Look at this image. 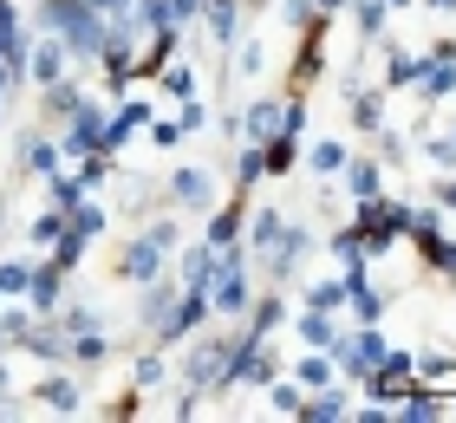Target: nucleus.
Segmentation results:
<instances>
[{"instance_id": "obj_6", "label": "nucleus", "mask_w": 456, "mask_h": 423, "mask_svg": "<svg viewBox=\"0 0 456 423\" xmlns=\"http://www.w3.org/2000/svg\"><path fill=\"white\" fill-rule=\"evenodd\" d=\"M20 300H27L39 320H46V313H59V306H66V267H59V261H33L27 293H20Z\"/></svg>"}, {"instance_id": "obj_22", "label": "nucleus", "mask_w": 456, "mask_h": 423, "mask_svg": "<svg viewBox=\"0 0 456 423\" xmlns=\"http://www.w3.org/2000/svg\"><path fill=\"white\" fill-rule=\"evenodd\" d=\"M137 293H143V300H137V326H143V332H157V326H163V313H170V300H176V287L157 273V281H143Z\"/></svg>"}, {"instance_id": "obj_14", "label": "nucleus", "mask_w": 456, "mask_h": 423, "mask_svg": "<svg viewBox=\"0 0 456 423\" xmlns=\"http://www.w3.org/2000/svg\"><path fill=\"white\" fill-rule=\"evenodd\" d=\"M287 326V293L274 287V293H255V300H248V313H241V332L248 338H274Z\"/></svg>"}, {"instance_id": "obj_36", "label": "nucleus", "mask_w": 456, "mask_h": 423, "mask_svg": "<svg viewBox=\"0 0 456 423\" xmlns=\"http://www.w3.org/2000/svg\"><path fill=\"white\" fill-rule=\"evenodd\" d=\"M27 273H33V254L27 261H0V300H20V293H27Z\"/></svg>"}, {"instance_id": "obj_10", "label": "nucleus", "mask_w": 456, "mask_h": 423, "mask_svg": "<svg viewBox=\"0 0 456 423\" xmlns=\"http://www.w3.org/2000/svg\"><path fill=\"white\" fill-rule=\"evenodd\" d=\"M281 104L287 98H248L241 111H235V143H267L281 131Z\"/></svg>"}, {"instance_id": "obj_9", "label": "nucleus", "mask_w": 456, "mask_h": 423, "mask_svg": "<svg viewBox=\"0 0 456 423\" xmlns=\"http://www.w3.org/2000/svg\"><path fill=\"white\" fill-rule=\"evenodd\" d=\"M33 404L53 411V417H78V411H86V385H78L72 371H53V378H39V385H33Z\"/></svg>"}, {"instance_id": "obj_7", "label": "nucleus", "mask_w": 456, "mask_h": 423, "mask_svg": "<svg viewBox=\"0 0 456 423\" xmlns=\"http://www.w3.org/2000/svg\"><path fill=\"white\" fill-rule=\"evenodd\" d=\"M13 163H20V176H59L66 169V150H59V137H39V131H20V150H13Z\"/></svg>"}, {"instance_id": "obj_1", "label": "nucleus", "mask_w": 456, "mask_h": 423, "mask_svg": "<svg viewBox=\"0 0 456 423\" xmlns=\"http://www.w3.org/2000/svg\"><path fill=\"white\" fill-rule=\"evenodd\" d=\"M105 27H111V20L98 7H86V0H33V33H53L59 46L72 53V66H98Z\"/></svg>"}, {"instance_id": "obj_3", "label": "nucleus", "mask_w": 456, "mask_h": 423, "mask_svg": "<svg viewBox=\"0 0 456 423\" xmlns=\"http://www.w3.org/2000/svg\"><path fill=\"white\" fill-rule=\"evenodd\" d=\"M183 385H196L202 397L228 391V338L222 332H196V346L183 352Z\"/></svg>"}, {"instance_id": "obj_19", "label": "nucleus", "mask_w": 456, "mask_h": 423, "mask_svg": "<svg viewBox=\"0 0 456 423\" xmlns=\"http://www.w3.org/2000/svg\"><path fill=\"white\" fill-rule=\"evenodd\" d=\"M235 20H241V0H202V27H209L216 53H235Z\"/></svg>"}, {"instance_id": "obj_20", "label": "nucleus", "mask_w": 456, "mask_h": 423, "mask_svg": "<svg viewBox=\"0 0 456 423\" xmlns=\"http://www.w3.org/2000/svg\"><path fill=\"white\" fill-rule=\"evenodd\" d=\"M105 358H111V338L98 332V326H86V332L66 338V365H72V371H98Z\"/></svg>"}, {"instance_id": "obj_28", "label": "nucleus", "mask_w": 456, "mask_h": 423, "mask_svg": "<svg viewBox=\"0 0 456 423\" xmlns=\"http://www.w3.org/2000/svg\"><path fill=\"white\" fill-rule=\"evenodd\" d=\"M78 104H86V85H78L72 72L59 78V85H46V118H59V124H66V118L78 111Z\"/></svg>"}, {"instance_id": "obj_40", "label": "nucleus", "mask_w": 456, "mask_h": 423, "mask_svg": "<svg viewBox=\"0 0 456 423\" xmlns=\"http://www.w3.org/2000/svg\"><path fill=\"white\" fill-rule=\"evenodd\" d=\"M430 202H437L444 216H456V176H450V169H444L437 183H430Z\"/></svg>"}, {"instance_id": "obj_8", "label": "nucleus", "mask_w": 456, "mask_h": 423, "mask_svg": "<svg viewBox=\"0 0 456 423\" xmlns=\"http://www.w3.org/2000/svg\"><path fill=\"white\" fill-rule=\"evenodd\" d=\"M66 72H78V66H72V53L59 46L53 33H39V39H33V53H27V85H39V92H46V85H59Z\"/></svg>"}, {"instance_id": "obj_17", "label": "nucleus", "mask_w": 456, "mask_h": 423, "mask_svg": "<svg viewBox=\"0 0 456 423\" xmlns=\"http://www.w3.org/2000/svg\"><path fill=\"white\" fill-rule=\"evenodd\" d=\"M281 222H287V208H255V216H248L241 228V248H248V261H267V254H274V241H281Z\"/></svg>"}, {"instance_id": "obj_39", "label": "nucleus", "mask_w": 456, "mask_h": 423, "mask_svg": "<svg viewBox=\"0 0 456 423\" xmlns=\"http://www.w3.org/2000/svg\"><path fill=\"white\" fill-rule=\"evenodd\" d=\"M176 124H183V137H196L202 124H209V104H202V98H183V104H176Z\"/></svg>"}, {"instance_id": "obj_42", "label": "nucleus", "mask_w": 456, "mask_h": 423, "mask_svg": "<svg viewBox=\"0 0 456 423\" xmlns=\"http://www.w3.org/2000/svg\"><path fill=\"white\" fill-rule=\"evenodd\" d=\"M424 7L437 13V20H456V0H424Z\"/></svg>"}, {"instance_id": "obj_4", "label": "nucleus", "mask_w": 456, "mask_h": 423, "mask_svg": "<svg viewBox=\"0 0 456 423\" xmlns=\"http://www.w3.org/2000/svg\"><path fill=\"white\" fill-rule=\"evenodd\" d=\"M306 254H314V222H300V216H287L281 222V241H274V254H267V281H274V287H287V281H294V273H300V261H306Z\"/></svg>"}, {"instance_id": "obj_34", "label": "nucleus", "mask_w": 456, "mask_h": 423, "mask_svg": "<svg viewBox=\"0 0 456 423\" xmlns=\"http://www.w3.org/2000/svg\"><path fill=\"white\" fill-rule=\"evenodd\" d=\"M163 378H170V358H163V352H143L137 365H131V391H151V385H163Z\"/></svg>"}, {"instance_id": "obj_35", "label": "nucleus", "mask_w": 456, "mask_h": 423, "mask_svg": "<svg viewBox=\"0 0 456 423\" xmlns=\"http://www.w3.org/2000/svg\"><path fill=\"white\" fill-rule=\"evenodd\" d=\"M59 235H66V208H46V216L27 228V248H53Z\"/></svg>"}, {"instance_id": "obj_18", "label": "nucleus", "mask_w": 456, "mask_h": 423, "mask_svg": "<svg viewBox=\"0 0 456 423\" xmlns=\"http://www.w3.org/2000/svg\"><path fill=\"white\" fill-rule=\"evenodd\" d=\"M287 320H294V338L306 352H326L339 338V313H320V306H300V313H287Z\"/></svg>"}, {"instance_id": "obj_27", "label": "nucleus", "mask_w": 456, "mask_h": 423, "mask_svg": "<svg viewBox=\"0 0 456 423\" xmlns=\"http://www.w3.org/2000/svg\"><path fill=\"white\" fill-rule=\"evenodd\" d=\"M333 378H339V365H333L326 352H306V358H294V385H300V391H320V385H333Z\"/></svg>"}, {"instance_id": "obj_32", "label": "nucleus", "mask_w": 456, "mask_h": 423, "mask_svg": "<svg viewBox=\"0 0 456 423\" xmlns=\"http://www.w3.org/2000/svg\"><path fill=\"white\" fill-rule=\"evenodd\" d=\"M352 20H359V39H385L391 7H385V0H352Z\"/></svg>"}, {"instance_id": "obj_41", "label": "nucleus", "mask_w": 456, "mask_h": 423, "mask_svg": "<svg viewBox=\"0 0 456 423\" xmlns=\"http://www.w3.org/2000/svg\"><path fill=\"white\" fill-rule=\"evenodd\" d=\"M151 143H157V150H176V143H183V124H176V118H163L157 131H151Z\"/></svg>"}, {"instance_id": "obj_11", "label": "nucleus", "mask_w": 456, "mask_h": 423, "mask_svg": "<svg viewBox=\"0 0 456 423\" xmlns=\"http://www.w3.org/2000/svg\"><path fill=\"white\" fill-rule=\"evenodd\" d=\"M300 417H306V423H346V417H352V378H346V385L333 378V385L306 391V397H300Z\"/></svg>"}, {"instance_id": "obj_16", "label": "nucleus", "mask_w": 456, "mask_h": 423, "mask_svg": "<svg viewBox=\"0 0 456 423\" xmlns=\"http://www.w3.org/2000/svg\"><path fill=\"white\" fill-rule=\"evenodd\" d=\"M13 352H33L39 358V365H66V326H59L53 320V313H46V320H33V332L27 338H20V346Z\"/></svg>"}, {"instance_id": "obj_33", "label": "nucleus", "mask_w": 456, "mask_h": 423, "mask_svg": "<svg viewBox=\"0 0 456 423\" xmlns=\"http://www.w3.org/2000/svg\"><path fill=\"white\" fill-rule=\"evenodd\" d=\"M306 306H320V313H346V273H333V281H314V287H306Z\"/></svg>"}, {"instance_id": "obj_26", "label": "nucleus", "mask_w": 456, "mask_h": 423, "mask_svg": "<svg viewBox=\"0 0 456 423\" xmlns=\"http://www.w3.org/2000/svg\"><path fill=\"white\" fill-rule=\"evenodd\" d=\"M326 254L339 261V273H359V267H371V254H365V241H359V228H339V235L326 241Z\"/></svg>"}, {"instance_id": "obj_44", "label": "nucleus", "mask_w": 456, "mask_h": 423, "mask_svg": "<svg viewBox=\"0 0 456 423\" xmlns=\"http://www.w3.org/2000/svg\"><path fill=\"white\" fill-rule=\"evenodd\" d=\"M314 7H320V13H346V7H352V0H314Z\"/></svg>"}, {"instance_id": "obj_43", "label": "nucleus", "mask_w": 456, "mask_h": 423, "mask_svg": "<svg viewBox=\"0 0 456 423\" xmlns=\"http://www.w3.org/2000/svg\"><path fill=\"white\" fill-rule=\"evenodd\" d=\"M86 7H98V13H124L131 0H86Z\"/></svg>"}, {"instance_id": "obj_24", "label": "nucleus", "mask_w": 456, "mask_h": 423, "mask_svg": "<svg viewBox=\"0 0 456 423\" xmlns=\"http://www.w3.org/2000/svg\"><path fill=\"white\" fill-rule=\"evenodd\" d=\"M418 72H424V53H385V92H411L418 85Z\"/></svg>"}, {"instance_id": "obj_29", "label": "nucleus", "mask_w": 456, "mask_h": 423, "mask_svg": "<svg viewBox=\"0 0 456 423\" xmlns=\"http://www.w3.org/2000/svg\"><path fill=\"white\" fill-rule=\"evenodd\" d=\"M33 320H39V313L27 300H0V338H7V346H20V338L33 332Z\"/></svg>"}, {"instance_id": "obj_45", "label": "nucleus", "mask_w": 456, "mask_h": 423, "mask_svg": "<svg viewBox=\"0 0 456 423\" xmlns=\"http://www.w3.org/2000/svg\"><path fill=\"white\" fill-rule=\"evenodd\" d=\"M385 7H391V13H398V7H411V0H385Z\"/></svg>"}, {"instance_id": "obj_2", "label": "nucleus", "mask_w": 456, "mask_h": 423, "mask_svg": "<svg viewBox=\"0 0 456 423\" xmlns=\"http://www.w3.org/2000/svg\"><path fill=\"white\" fill-rule=\"evenodd\" d=\"M176 241H183V222H176V216H157L143 235H131V248L118 254V273H124L131 287L157 281V273L170 267V248H176Z\"/></svg>"}, {"instance_id": "obj_5", "label": "nucleus", "mask_w": 456, "mask_h": 423, "mask_svg": "<svg viewBox=\"0 0 456 423\" xmlns=\"http://www.w3.org/2000/svg\"><path fill=\"white\" fill-rule=\"evenodd\" d=\"M222 196H216V169H202V163H183L170 169V208L176 216H209Z\"/></svg>"}, {"instance_id": "obj_30", "label": "nucleus", "mask_w": 456, "mask_h": 423, "mask_svg": "<svg viewBox=\"0 0 456 423\" xmlns=\"http://www.w3.org/2000/svg\"><path fill=\"white\" fill-rule=\"evenodd\" d=\"M267 176V163H261V143H235V189L248 196V189H255Z\"/></svg>"}, {"instance_id": "obj_37", "label": "nucleus", "mask_w": 456, "mask_h": 423, "mask_svg": "<svg viewBox=\"0 0 456 423\" xmlns=\"http://www.w3.org/2000/svg\"><path fill=\"white\" fill-rule=\"evenodd\" d=\"M86 248H92V241H86V235H72V228H66V235H59V241H53V254H46V261H59V267H66V273H72L78 261H86Z\"/></svg>"}, {"instance_id": "obj_31", "label": "nucleus", "mask_w": 456, "mask_h": 423, "mask_svg": "<svg viewBox=\"0 0 456 423\" xmlns=\"http://www.w3.org/2000/svg\"><path fill=\"white\" fill-rule=\"evenodd\" d=\"M300 397H306V391H300V385H294V378H287V371H281V378H274V385H267V411H274V417H300Z\"/></svg>"}, {"instance_id": "obj_38", "label": "nucleus", "mask_w": 456, "mask_h": 423, "mask_svg": "<svg viewBox=\"0 0 456 423\" xmlns=\"http://www.w3.org/2000/svg\"><path fill=\"white\" fill-rule=\"evenodd\" d=\"M274 7H281V20H287V27H314V20H320V7H314V0H274Z\"/></svg>"}, {"instance_id": "obj_25", "label": "nucleus", "mask_w": 456, "mask_h": 423, "mask_svg": "<svg viewBox=\"0 0 456 423\" xmlns=\"http://www.w3.org/2000/svg\"><path fill=\"white\" fill-rule=\"evenodd\" d=\"M157 78H163V92H170L176 104H183V98H202V78H196V66H183V59H163Z\"/></svg>"}, {"instance_id": "obj_12", "label": "nucleus", "mask_w": 456, "mask_h": 423, "mask_svg": "<svg viewBox=\"0 0 456 423\" xmlns=\"http://www.w3.org/2000/svg\"><path fill=\"white\" fill-rule=\"evenodd\" d=\"M333 183H346V202H371V196H385V163L352 150V157H346V169H339Z\"/></svg>"}, {"instance_id": "obj_23", "label": "nucleus", "mask_w": 456, "mask_h": 423, "mask_svg": "<svg viewBox=\"0 0 456 423\" xmlns=\"http://www.w3.org/2000/svg\"><path fill=\"white\" fill-rule=\"evenodd\" d=\"M300 150H306L300 137H287V131H274V137L261 143V163H267V176H274V183H281V176H294V163H300Z\"/></svg>"}, {"instance_id": "obj_15", "label": "nucleus", "mask_w": 456, "mask_h": 423, "mask_svg": "<svg viewBox=\"0 0 456 423\" xmlns=\"http://www.w3.org/2000/svg\"><path fill=\"white\" fill-rule=\"evenodd\" d=\"M241 222H248V196L235 189L228 202L209 208V228H202V241H209V248H235V241H241Z\"/></svg>"}, {"instance_id": "obj_46", "label": "nucleus", "mask_w": 456, "mask_h": 423, "mask_svg": "<svg viewBox=\"0 0 456 423\" xmlns=\"http://www.w3.org/2000/svg\"><path fill=\"white\" fill-rule=\"evenodd\" d=\"M0 118H7V98H0Z\"/></svg>"}, {"instance_id": "obj_13", "label": "nucleus", "mask_w": 456, "mask_h": 423, "mask_svg": "<svg viewBox=\"0 0 456 423\" xmlns=\"http://www.w3.org/2000/svg\"><path fill=\"white\" fill-rule=\"evenodd\" d=\"M339 98H346V118H352V131H365V137H371V131L385 124V98H391L385 85H346Z\"/></svg>"}, {"instance_id": "obj_21", "label": "nucleus", "mask_w": 456, "mask_h": 423, "mask_svg": "<svg viewBox=\"0 0 456 423\" xmlns=\"http://www.w3.org/2000/svg\"><path fill=\"white\" fill-rule=\"evenodd\" d=\"M346 157H352V143H346V137H314V143L300 150V163L314 169V176H326V183H333L339 169H346Z\"/></svg>"}]
</instances>
